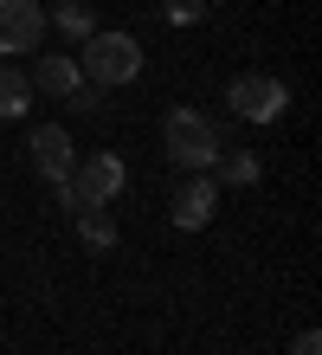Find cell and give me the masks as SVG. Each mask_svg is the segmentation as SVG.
Masks as SVG:
<instances>
[{"label":"cell","instance_id":"cell-4","mask_svg":"<svg viewBox=\"0 0 322 355\" xmlns=\"http://www.w3.org/2000/svg\"><path fill=\"white\" fill-rule=\"evenodd\" d=\"M226 103H232V116H245V123H277L290 110V85L284 78H265V71H245V78H232Z\"/></svg>","mask_w":322,"mask_h":355},{"label":"cell","instance_id":"cell-7","mask_svg":"<svg viewBox=\"0 0 322 355\" xmlns=\"http://www.w3.org/2000/svg\"><path fill=\"white\" fill-rule=\"evenodd\" d=\"M213 207H220V181L213 175H187L175 187V226L181 233H200V226L213 220Z\"/></svg>","mask_w":322,"mask_h":355},{"label":"cell","instance_id":"cell-13","mask_svg":"<svg viewBox=\"0 0 322 355\" xmlns=\"http://www.w3.org/2000/svg\"><path fill=\"white\" fill-rule=\"evenodd\" d=\"M161 13L175 26H193V19H206V0H161Z\"/></svg>","mask_w":322,"mask_h":355},{"label":"cell","instance_id":"cell-12","mask_svg":"<svg viewBox=\"0 0 322 355\" xmlns=\"http://www.w3.org/2000/svg\"><path fill=\"white\" fill-rule=\"evenodd\" d=\"M258 175H265V162H258V155H245V149H232V155L220 162V181H232V187H251Z\"/></svg>","mask_w":322,"mask_h":355},{"label":"cell","instance_id":"cell-3","mask_svg":"<svg viewBox=\"0 0 322 355\" xmlns=\"http://www.w3.org/2000/svg\"><path fill=\"white\" fill-rule=\"evenodd\" d=\"M123 187H129V162L110 155V149H97V155L71 162V181H58V200L64 207H110Z\"/></svg>","mask_w":322,"mask_h":355},{"label":"cell","instance_id":"cell-2","mask_svg":"<svg viewBox=\"0 0 322 355\" xmlns=\"http://www.w3.org/2000/svg\"><path fill=\"white\" fill-rule=\"evenodd\" d=\"M161 142H168V162H175L181 175H206L213 162H220V123L187 110V103H175L161 123Z\"/></svg>","mask_w":322,"mask_h":355},{"label":"cell","instance_id":"cell-11","mask_svg":"<svg viewBox=\"0 0 322 355\" xmlns=\"http://www.w3.org/2000/svg\"><path fill=\"white\" fill-rule=\"evenodd\" d=\"M46 26H58V33H71V39H91V33H97V0H58Z\"/></svg>","mask_w":322,"mask_h":355},{"label":"cell","instance_id":"cell-6","mask_svg":"<svg viewBox=\"0 0 322 355\" xmlns=\"http://www.w3.org/2000/svg\"><path fill=\"white\" fill-rule=\"evenodd\" d=\"M46 39V7L39 0H0V52L19 58V52H39Z\"/></svg>","mask_w":322,"mask_h":355},{"label":"cell","instance_id":"cell-8","mask_svg":"<svg viewBox=\"0 0 322 355\" xmlns=\"http://www.w3.org/2000/svg\"><path fill=\"white\" fill-rule=\"evenodd\" d=\"M78 85H84V78H78V58H64V52H46V58L33 65V91H39V97H58V103H64Z\"/></svg>","mask_w":322,"mask_h":355},{"label":"cell","instance_id":"cell-14","mask_svg":"<svg viewBox=\"0 0 322 355\" xmlns=\"http://www.w3.org/2000/svg\"><path fill=\"white\" fill-rule=\"evenodd\" d=\"M64 103H78V110H103V91H97V85H78Z\"/></svg>","mask_w":322,"mask_h":355},{"label":"cell","instance_id":"cell-1","mask_svg":"<svg viewBox=\"0 0 322 355\" xmlns=\"http://www.w3.org/2000/svg\"><path fill=\"white\" fill-rule=\"evenodd\" d=\"M78 78H84V85H97V91L136 85V78H142V39L97 26L91 39H84V52H78Z\"/></svg>","mask_w":322,"mask_h":355},{"label":"cell","instance_id":"cell-10","mask_svg":"<svg viewBox=\"0 0 322 355\" xmlns=\"http://www.w3.org/2000/svg\"><path fill=\"white\" fill-rule=\"evenodd\" d=\"M26 103H33V78L13 65V58H0V123L7 116H26Z\"/></svg>","mask_w":322,"mask_h":355},{"label":"cell","instance_id":"cell-5","mask_svg":"<svg viewBox=\"0 0 322 355\" xmlns=\"http://www.w3.org/2000/svg\"><path fill=\"white\" fill-rule=\"evenodd\" d=\"M26 155H33V175L39 181H71V162H78V149H71V136H64V123H39V130L26 136Z\"/></svg>","mask_w":322,"mask_h":355},{"label":"cell","instance_id":"cell-15","mask_svg":"<svg viewBox=\"0 0 322 355\" xmlns=\"http://www.w3.org/2000/svg\"><path fill=\"white\" fill-rule=\"evenodd\" d=\"M290 355H322V336H316V329H296V343H290Z\"/></svg>","mask_w":322,"mask_h":355},{"label":"cell","instance_id":"cell-9","mask_svg":"<svg viewBox=\"0 0 322 355\" xmlns=\"http://www.w3.org/2000/svg\"><path fill=\"white\" fill-rule=\"evenodd\" d=\"M71 220H78V239L91 245V252H110V245H116V220H110V207H71Z\"/></svg>","mask_w":322,"mask_h":355}]
</instances>
